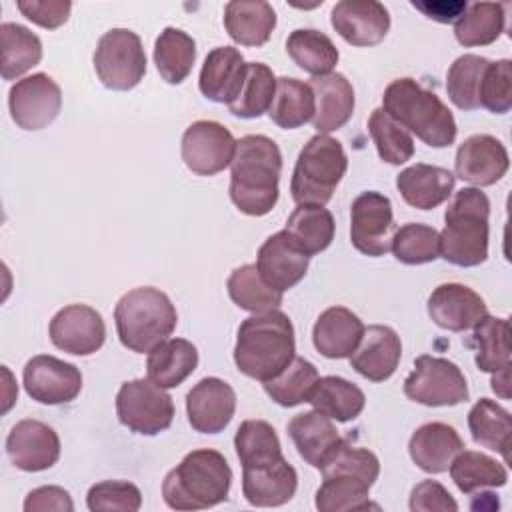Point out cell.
I'll use <instances>...</instances> for the list:
<instances>
[{"instance_id":"obj_26","label":"cell","mask_w":512,"mask_h":512,"mask_svg":"<svg viewBox=\"0 0 512 512\" xmlns=\"http://www.w3.org/2000/svg\"><path fill=\"white\" fill-rule=\"evenodd\" d=\"M314 92V118L312 124L318 134H328L342 128L354 112V88L350 80L340 72H330L326 76H314L310 80Z\"/></svg>"},{"instance_id":"obj_46","label":"cell","mask_w":512,"mask_h":512,"mask_svg":"<svg viewBox=\"0 0 512 512\" xmlns=\"http://www.w3.org/2000/svg\"><path fill=\"white\" fill-rule=\"evenodd\" d=\"M234 448L242 468L258 466L284 456L276 430L266 420H244L236 430Z\"/></svg>"},{"instance_id":"obj_48","label":"cell","mask_w":512,"mask_h":512,"mask_svg":"<svg viewBox=\"0 0 512 512\" xmlns=\"http://www.w3.org/2000/svg\"><path fill=\"white\" fill-rule=\"evenodd\" d=\"M390 250L398 262L408 266L434 262L440 256V232L428 224L408 222L396 228Z\"/></svg>"},{"instance_id":"obj_33","label":"cell","mask_w":512,"mask_h":512,"mask_svg":"<svg viewBox=\"0 0 512 512\" xmlns=\"http://www.w3.org/2000/svg\"><path fill=\"white\" fill-rule=\"evenodd\" d=\"M334 216L324 206L300 204L286 220L284 232L306 254L324 252L334 240Z\"/></svg>"},{"instance_id":"obj_54","label":"cell","mask_w":512,"mask_h":512,"mask_svg":"<svg viewBox=\"0 0 512 512\" xmlns=\"http://www.w3.org/2000/svg\"><path fill=\"white\" fill-rule=\"evenodd\" d=\"M44 510H58V512H72L74 502L68 490L60 486H40L26 494L24 498V512H44Z\"/></svg>"},{"instance_id":"obj_55","label":"cell","mask_w":512,"mask_h":512,"mask_svg":"<svg viewBox=\"0 0 512 512\" xmlns=\"http://www.w3.org/2000/svg\"><path fill=\"white\" fill-rule=\"evenodd\" d=\"M412 6H414L416 10H420L424 16L432 18V20L448 24V22L458 20V18L466 12L468 2H466V0H454V2H446V0H440V2H430V0H426V2H416V0H414Z\"/></svg>"},{"instance_id":"obj_23","label":"cell","mask_w":512,"mask_h":512,"mask_svg":"<svg viewBox=\"0 0 512 512\" xmlns=\"http://www.w3.org/2000/svg\"><path fill=\"white\" fill-rule=\"evenodd\" d=\"M310 256H306L284 230L268 236L258 248L256 268L262 280L278 290L286 292L294 288L308 272Z\"/></svg>"},{"instance_id":"obj_30","label":"cell","mask_w":512,"mask_h":512,"mask_svg":"<svg viewBox=\"0 0 512 512\" xmlns=\"http://www.w3.org/2000/svg\"><path fill=\"white\" fill-rule=\"evenodd\" d=\"M286 428L300 458L314 468H320L342 442L336 426L332 424V418L318 410L296 414Z\"/></svg>"},{"instance_id":"obj_20","label":"cell","mask_w":512,"mask_h":512,"mask_svg":"<svg viewBox=\"0 0 512 512\" xmlns=\"http://www.w3.org/2000/svg\"><path fill=\"white\" fill-rule=\"evenodd\" d=\"M330 24L352 46H376L390 30V14L376 0H342L334 4Z\"/></svg>"},{"instance_id":"obj_47","label":"cell","mask_w":512,"mask_h":512,"mask_svg":"<svg viewBox=\"0 0 512 512\" xmlns=\"http://www.w3.org/2000/svg\"><path fill=\"white\" fill-rule=\"evenodd\" d=\"M488 58L478 54H462L458 56L446 74V92L452 104L460 110H476L480 108L478 92L482 74L488 66Z\"/></svg>"},{"instance_id":"obj_31","label":"cell","mask_w":512,"mask_h":512,"mask_svg":"<svg viewBox=\"0 0 512 512\" xmlns=\"http://www.w3.org/2000/svg\"><path fill=\"white\" fill-rule=\"evenodd\" d=\"M224 28L236 44L262 46L276 28V12L262 0H232L224 8Z\"/></svg>"},{"instance_id":"obj_17","label":"cell","mask_w":512,"mask_h":512,"mask_svg":"<svg viewBox=\"0 0 512 512\" xmlns=\"http://www.w3.org/2000/svg\"><path fill=\"white\" fill-rule=\"evenodd\" d=\"M6 454L18 470L42 472L58 462L60 438L52 426L34 418H24L8 432Z\"/></svg>"},{"instance_id":"obj_11","label":"cell","mask_w":512,"mask_h":512,"mask_svg":"<svg viewBox=\"0 0 512 512\" xmlns=\"http://www.w3.org/2000/svg\"><path fill=\"white\" fill-rule=\"evenodd\" d=\"M406 398L424 406H456L468 400V384L462 370L448 358L422 354L404 380Z\"/></svg>"},{"instance_id":"obj_51","label":"cell","mask_w":512,"mask_h":512,"mask_svg":"<svg viewBox=\"0 0 512 512\" xmlns=\"http://www.w3.org/2000/svg\"><path fill=\"white\" fill-rule=\"evenodd\" d=\"M86 506L92 512H136L142 506V494L136 484L126 480H102L90 486Z\"/></svg>"},{"instance_id":"obj_25","label":"cell","mask_w":512,"mask_h":512,"mask_svg":"<svg viewBox=\"0 0 512 512\" xmlns=\"http://www.w3.org/2000/svg\"><path fill=\"white\" fill-rule=\"evenodd\" d=\"M244 76L246 62L242 52L234 46H218L204 58L198 88L208 100L216 104H230L238 96Z\"/></svg>"},{"instance_id":"obj_21","label":"cell","mask_w":512,"mask_h":512,"mask_svg":"<svg viewBox=\"0 0 512 512\" xmlns=\"http://www.w3.org/2000/svg\"><path fill=\"white\" fill-rule=\"evenodd\" d=\"M426 308L432 322L450 332L470 330L484 316H488V308L482 296L458 282L436 286L428 296Z\"/></svg>"},{"instance_id":"obj_42","label":"cell","mask_w":512,"mask_h":512,"mask_svg":"<svg viewBox=\"0 0 512 512\" xmlns=\"http://www.w3.org/2000/svg\"><path fill=\"white\" fill-rule=\"evenodd\" d=\"M226 288L232 302L238 308L248 310L252 314L278 310L282 304V292L270 288L262 280L256 264H244L232 270V274L228 276Z\"/></svg>"},{"instance_id":"obj_37","label":"cell","mask_w":512,"mask_h":512,"mask_svg":"<svg viewBox=\"0 0 512 512\" xmlns=\"http://www.w3.org/2000/svg\"><path fill=\"white\" fill-rule=\"evenodd\" d=\"M196 60V42L180 28H164L154 42V64L162 80L182 84Z\"/></svg>"},{"instance_id":"obj_41","label":"cell","mask_w":512,"mask_h":512,"mask_svg":"<svg viewBox=\"0 0 512 512\" xmlns=\"http://www.w3.org/2000/svg\"><path fill=\"white\" fill-rule=\"evenodd\" d=\"M506 26L504 4L474 2L454 24V36L462 46H488L500 38Z\"/></svg>"},{"instance_id":"obj_13","label":"cell","mask_w":512,"mask_h":512,"mask_svg":"<svg viewBox=\"0 0 512 512\" xmlns=\"http://www.w3.org/2000/svg\"><path fill=\"white\" fill-rule=\"evenodd\" d=\"M10 116L22 130H42L56 120L62 108V90L56 80L36 72L16 80L8 92Z\"/></svg>"},{"instance_id":"obj_2","label":"cell","mask_w":512,"mask_h":512,"mask_svg":"<svg viewBox=\"0 0 512 512\" xmlns=\"http://www.w3.org/2000/svg\"><path fill=\"white\" fill-rule=\"evenodd\" d=\"M294 352V326L280 310L252 314L238 326L234 364L248 378L272 380L294 360Z\"/></svg>"},{"instance_id":"obj_49","label":"cell","mask_w":512,"mask_h":512,"mask_svg":"<svg viewBox=\"0 0 512 512\" xmlns=\"http://www.w3.org/2000/svg\"><path fill=\"white\" fill-rule=\"evenodd\" d=\"M368 132L380 160L400 166L414 156V140L408 130L394 122L382 108H374L368 118Z\"/></svg>"},{"instance_id":"obj_27","label":"cell","mask_w":512,"mask_h":512,"mask_svg":"<svg viewBox=\"0 0 512 512\" xmlns=\"http://www.w3.org/2000/svg\"><path fill=\"white\" fill-rule=\"evenodd\" d=\"M364 334L362 320L344 306L326 308L314 322L312 342L314 348L332 360L350 358Z\"/></svg>"},{"instance_id":"obj_6","label":"cell","mask_w":512,"mask_h":512,"mask_svg":"<svg viewBox=\"0 0 512 512\" xmlns=\"http://www.w3.org/2000/svg\"><path fill=\"white\" fill-rule=\"evenodd\" d=\"M490 200L480 188L458 190L446 212L440 232V256L462 268H472L488 258Z\"/></svg>"},{"instance_id":"obj_12","label":"cell","mask_w":512,"mask_h":512,"mask_svg":"<svg viewBox=\"0 0 512 512\" xmlns=\"http://www.w3.org/2000/svg\"><path fill=\"white\" fill-rule=\"evenodd\" d=\"M394 232L396 226L388 196L368 190L352 200L350 242L358 252L372 258L384 256L390 252Z\"/></svg>"},{"instance_id":"obj_9","label":"cell","mask_w":512,"mask_h":512,"mask_svg":"<svg viewBox=\"0 0 512 512\" xmlns=\"http://www.w3.org/2000/svg\"><path fill=\"white\" fill-rule=\"evenodd\" d=\"M92 60L98 80L108 90H132L146 74V54L142 40L128 28H112L104 32L98 40Z\"/></svg>"},{"instance_id":"obj_53","label":"cell","mask_w":512,"mask_h":512,"mask_svg":"<svg viewBox=\"0 0 512 512\" xmlns=\"http://www.w3.org/2000/svg\"><path fill=\"white\" fill-rule=\"evenodd\" d=\"M18 10L34 24L54 30L62 26L72 10L70 2H58V0H48V2H38V0H20Z\"/></svg>"},{"instance_id":"obj_8","label":"cell","mask_w":512,"mask_h":512,"mask_svg":"<svg viewBox=\"0 0 512 512\" xmlns=\"http://www.w3.org/2000/svg\"><path fill=\"white\" fill-rule=\"evenodd\" d=\"M348 158L340 140L328 134L312 136L298 154L290 194L300 204L324 206L330 202L336 186L346 174Z\"/></svg>"},{"instance_id":"obj_5","label":"cell","mask_w":512,"mask_h":512,"mask_svg":"<svg viewBox=\"0 0 512 512\" xmlns=\"http://www.w3.org/2000/svg\"><path fill=\"white\" fill-rule=\"evenodd\" d=\"M382 110L430 148H446L456 140L458 128L450 108L414 78L392 80L384 90Z\"/></svg>"},{"instance_id":"obj_15","label":"cell","mask_w":512,"mask_h":512,"mask_svg":"<svg viewBox=\"0 0 512 512\" xmlns=\"http://www.w3.org/2000/svg\"><path fill=\"white\" fill-rule=\"evenodd\" d=\"M26 394L48 406L68 404L82 390V372L78 366L56 356L38 354L30 358L22 372Z\"/></svg>"},{"instance_id":"obj_52","label":"cell","mask_w":512,"mask_h":512,"mask_svg":"<svg viewBox=\"0 0 512 512\" xmlns=\"http://www.w3.org/2000/svg\"><path fill=\"white\" fill-rule=\"evenodd\" d=\"M410 510L412 512H430V510H440V512H456L458 504L452 498V494L436 480H422L416 484L410 492Z\"/></svg>"},{"instance_id":"obj_50","label":"cell","mask_w":512,"mask_h":512,"mask_svg":"<svg viewBox=\"0 0 512 512\" xmlns=\"http://www.w3.org/2000/svg\"><path fill=\"white\" fill-rule=\"evenodd\" d=\"M478 102L492 114H506L512 108V62L508 58L488 62L482 74Z\"/></svg>"},{"instance_id":"obj_56","label":"cell","mask_w":512,"mask_h":512,"mask_svg":"<svg viewBox=\"0 0 512 512\" xmlns=\"http://www.w3.org/2000/svg\"><path fill=\"white\" fill-rule=\"evenodd\" d=\"M490 384H492V390H494L500 398L508 400V398H510V366H504V368H500L498 372H494Z\"/></svg>"},{"instance_id":"obj_45","label":"cell","mask_w":512,"mask_h":512,"mask_svg":"<svg viewBox=\"0 0 512 512\" xmlns=\"http://www.w3.org/2000/svg\"><path fill=\"white\" fill-rule=\"evenodd\" d=\"M476 346V366L482 372H498L510 366V324L506 318L484 316L472 334Z\"/></svg>"},{"instance_id":"obj_32","label":"cell","mask_w":512,"mask_h":512,"mask_svg":"<svg viewBox=\"0 0 512 512\" xmlns=\"http://www.w3.org/2000/svg\"><path fill=\"white\" fill-rule=\"evenodd\" d=\"M198 366V350L190 340L168 338L148 352V378L160 388L180 386Z\"/></svg>"},{"instance_id":"obj_16","label":"cell","mask_w":512,"mask_h":512,"mask_svg":"<svg viewBox=\"0 0 512 512\" xmlns=\"http://www.w3.org/2000/svg\"><path fill=\"white\" fill-rule=\"evenodd\" d=\"M52 344L74 356H90L104 346L106 324L102 314L86 304H70L58 310L48 326Z\"/></svg>"},{"instance_id":"obj_3","label":"cell","mask_w":512,"mask_h":512,"mask_svg":"<svg viewBox=\"0 0 512 512\" xmlns=\"http://www.w3.org/2000/svg\"><path fill=\"white\" fill-rule=\"evenodd\" d=\"M320 472L322 484L314 500L320 512L378 508L368 500V492L380 474V462L372 450L356 448L342 440L320 466Z\"/></svg>"},{"instance_id":"obj_36","label":"cell","mask_w":512,"mask_h":512,"mask_svg":"<svg viewBox=\"0 0 512 512\" xmlns=\"http://www.w3.org/2000/svg\"><path fill=\"white\" fill-rule=\"evenodd\" d=\"M308 402L314 410L336 422H350L362 414L366 396L356 384L342 376H324L318 378Z\"/></svg>"},{"instance_id":"obj_18","label":"cell","mask_w":512,"mask_h":512,"mask_svg":"<svg viewBox=\"0 0 512 512\" xmlns=\"http://www.w3.org/2000/svg\"><path fill=\"white\" fill-rule=\"evenodd\" d=\"M510 166L506 146L490 134H474L466 138L454 160V176L480 188L496 184Z\"/></svg>"},{"instance_id":"obj_1","label":"cell","mask_w":512,"mask_h":512,"mask_svg":"<svg viewBox=\"0 0 512 512\" xmlns=\"http://www.w3.org/2000/svg\"><path fill=\"white\" fill-rule=\"evenodd\" d=\"M282 154L278 144L264 134L236 140L230 162V200L248 216H264L278 202Z\"/></svg>"},{"instance_id":"obj_4","label":"cell","mask_w":512,"mask_h":512,"mask_svg":"<svg viewBox=\"0 0 512 512\" xmlns=\"http://www.w3.org/2000/svg\"><path fill=\"white\" fill-rule=\"evenodd\" d=\"M232 470L212 448L188 452L162 480V498L172 510H204L226 502Z\"/></svg>"},{"instance_id":"obj_38","label":"cell","mask_w":512,"mask_h":512,"mask_svg":"<svg viewBox=\"0 0 512 512\" xmlns=\"http://www.w3.org/2000/svg\"><path fill=\"white\" fill-rule=\"evenodd\" d=\"M450 476L460 492L472 494L482 488H500L508 482V470L496 458L476 452V450H460L450 466Z\"/></svg>"},{"instance_id":"obj_7","label":"cell","mask_w":512,"mask_h":512,"mask_svg":"<svg viewBox=\"0 0 512 512\" xmlns=\"http://www.w3.org/2000/svg\"><path fill=\"white\" fill-rule=\"evenodd\" d=\"M114 322L122 346L144 354L168 340L176 328L178 312L162 290L140 286L116 302Z\"/></svg>"},{"instance_id":"obj_43","label":"cell","mask_w":512,"mask_h":512,"mask_svg":"<svg viewBox=\"0 0 512 512\" xmlns=\"http://www.w3.org/2000/svg\"><path fill=\"white\" fill-rule=\"evenodd\" d=\"M276 92V76L262 62H246V76L238 96L228 104V110L238 118H260L268 112Z\"/></svg>"},{"instance_id":"obj_40","label":"cell","mask_w":512,"mask_h":512,"mask_svg":"<svg viewBox=\"0 0 512 512\" xmlns=\"http://www.w3.org/2000/svg\"><path fill=\"white\" fill-rule=\"evenodd\" d=\"M286 52L298 68L312 76H326L338 64V48L320 30L298 28L286 40Z\"/></svg>"},{"instance_id":"obj_39","label":"cell","mask_w":512,"mask_h":512,"mask_svg":"<svg viewBox=\"0 0 512 512\" xmlns=\"http://www.w3.org/2000/svg\"><path fill=\"white\" fill-rule=\"evenodd\" d=\"M2 50V78L16 80L42 60V42L26 26L16 22H2L0 26Z\"/></svg>"},{"instance_id":"obj_19","label":"cell","mask_w":512,"mask_h":512,"mask_svg":"<svg viewBox=\"0 0 512 512\" xmlns=\"http://www.w3.org/2000/svg\"><path fill=\"white\" fill-rule=\"evenodd\" d=\"M236 412V392L216 376L202 378L186 394V414L190 426L200 434L222 432Z\"/></svg>"},{"instance_id":"obj_24","label":"cell","mask_w":512,"mask_h":512,"mask_svg":"<svg viewBox=\"0 0 512 512\" xmlns=\"http://www.w3.org/2000/svg\"><path fill=\"white\" fill-rule=\"evenodd\" d=\"M402 358L400 336L384 324L364 328L362 340L350 354V366L370 382L388 380Z\"/></svg>"},{"instance_id":"obj_35","label":"cell","mask_w":512,"mask_h":512,"mask_svg":"<svg viewBox=\"0 0 512 512\" xmlns=\"http://www.w3.org/2000/svg\"><path fill=\"white\" fill-rule=\"evenodd\" d=\"M314 110L316 102L310 84L292 76L276 78L274 100L268 108V116L276 126L284 130L300 128L314 118Z\"/></svg>"},{"instance_id":"obj_22","label":"cell","mask_w":512,"mask_h":512,"mask_svg":"<svg viewBox=\"0 0 512 512\" xmlns=\"http://www.w3.org/2000/svg\"><path fill=\"white\" fill-rule=\"evenodd\" d=\"M298 488V474L282 456L272 462L242 468V494L248 504L274 508L292 500Z\"/></svg>"},{"instance_id":"obj_34","label":"cell","mask_w":512,"mask_h":512,"mask_svg":"<svg viewBox=\"0 0 512 512\" xmlns=\"http://www.w3.org/2000/svg\"><path fill=\"white\" fill-rule=\"evenodd\" d=\"M468 428L476 444L498 452L506 464L510 462L512 420L508 410L490 398H480L468 412Z\"/></svg>"},{"instance_id":"obj_10","label":"cell","mask_w":512,"mask_h":512,"mask_svg":"<svg viewBox=\"0 0 512 512\" xmlns=\"http://www.w3.org/2000/svg\"><path fill=\"white\" fill-rule=\"evenodd\" d=\"M116 416L122 426L142 436H156L170 428L174 402L150 378L128 380L116 394Z\"/></svg>"},{"instance_id":"obj_29","label":"cell","mask_w":512,"mask_h":512,"mask_svg":"<svg viewBox=\"0 0 512 512\" xmlns=\"http://www.w3.org/2000/svg\"><path fill=\"white\" fill-rule=\"evenodd\" d=\"M464 448L456 428L444 422H426L414 430L408 442L412 462L428 472L442 474L448 470L452 458Z\"/></svg>"},{"instance_id":"obj_14","label":"cell","mask_w":512,"mask_h":512,"mask_svg":"<svg viewBox=\"0 0 512 512\" xmlns=\"http://www.w3.org/2000/svg\"><path fill=\"white\" fill-rule=\"evenodd\" d=\"M182 160L198 176H214L230 166L236 150L232 132L214 120H196L182 134Z\"/></svg>"},{"instance_id":"obj_44","label":"cell","mask_w":512,"mask_h":512,"mask_svg":"<svg viewBox=\"0 0 512 512\" xmlns=\"http://www.w3.org/2000/svg\"><path fill=\"white\" fill-rule=\"evenodd\" d=\"M318 378V370L312 362L294 356L278 376L264 382V390L276 404L292 408L310 400Z\"/></svg>"},{"instance_id":"obj_28","label":"cell","mask_w":512,"mask_h":512,"mask_svg":"<svg viewBox=\"0 0 512 512\" xmlns=\"http://www.w3.org/2000/svg\"><path fill=\"white\" fill-rule=\"evenodd\" d=\"M456 184L454 172L442 166L416 162L396 176V188L406 204L418 210H432L448 200Z\"/></svg>"}]
</instances>
